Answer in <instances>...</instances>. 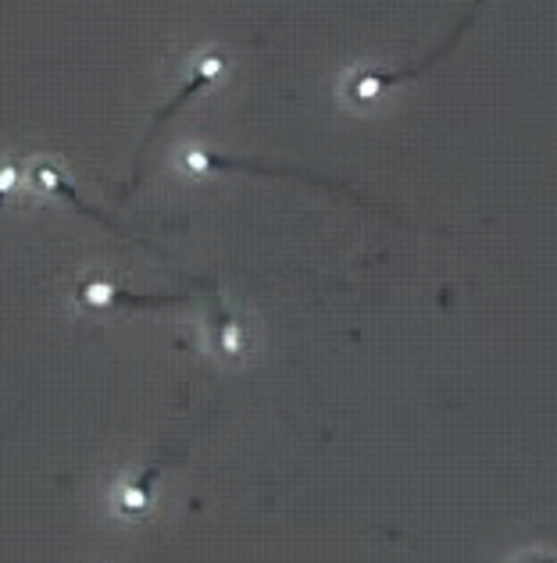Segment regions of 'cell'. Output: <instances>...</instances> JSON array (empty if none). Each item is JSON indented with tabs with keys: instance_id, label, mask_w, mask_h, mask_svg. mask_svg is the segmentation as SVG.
<instances>
[{
	"instance_id": "cell-3",
	"label": "cell",
	"mask_w": 557,
	"mask_h": 563,
	"mask_svg": "<svg viewBox=\"0 0 557 563\" xmlns=\"http://www.w3.org/2000/svg\"><path fill=\"white\" fill-rule=\"evenodd\" d=\"M33 183H36V189L51 192V197H62L68 207H76V211H79L83 218H94V221H100V225H108L111 232H119V235H129V240H136V235L129 232L119 218H111V214H105V211H94V207H86L83 197L76 192V186H72L68 175H65L62 168H54L51 161H40V165H33ZM136 243H140V240H136Z\"/></svg>"
},
{
	"instance_id": "cell-4",
	"label": "cell",
	"mask_w": 557,
	"mask_h": 563,
	"mask_svg": "<svg viewBox=\"0 0 557 563\" xmlns=\"http://www.w3.org/2000/svg\"><path fill=\"white\" fill-rule=\"evenodd\" d=\"M79 300L90 307H168V303H186L189 296H136L125 292L119 286H108V282H90V286L79 289Z\"/></svg>"
},
{
	"instance_id": "cell-5",
	"label": "cell",
	"mask_w": 557,
	"mask_h": 563,
	"mask_svg": "<svg viewBox=\"0 0 557 563\" xmlns=\"http://www.w3.org/2000/svg\"><path fill=\"white\" fill-rule=\"evenodd\" d=\"M211 343L215 350L222 353V357H243V343H240V324L232 314H226L222 310V300H218L215 292V310H211Z\"/></svg>"
},
{
	"instance_id": "cell-2",
	"label": "cell",
	"mask_w": 557,
	"mask_h": 563,
	"mask_svg": "<svg viewBox=\"0 0 557 563\" xmlns=\"http://www.w3.org/2000/svg\"><path fill=\"white\" fill-rule=\"evenodd\" d=\"M222 71H226V54H222V51L204 47V51L194 57V68H189V82L179 90V97L168 100L165 108H161V111L154 114V125H151V132H146L143 146L136 151V165H133V183H129V192H133V189L140 186V179H143V157H146V151H151V143H154L157 132L165 129L168 118H172L175 111H179V108H186V100H194L200 90H208L211 82H218V76H222Z\"/></svg>"
},
{
	"instance_id": "cell-7",
	"label": "cell",
	"mask_w": 557,
	"mask_h": 563,
	"mask_svg": "<svg viewBox=\"0 0 557 563\" xmlns=\"http://www.w3.org/2000/svg\"><path fill=\"white\" fill-rule=\"evenodd\" d=\"M19 165L14 161H0V211H4V203H8V197L14 192V186H19Z\"/></svg>"
},
{
	"instance_id": "cell-6",
	"label": "cell",
	"mask_w": 557,
	"mask_h": 563,
	"mask_svg": "<svg viewBox=\"0 0 557 563\" xmlns=\"http://www.w3.org/2000/svg\"><path fill=\"white\" fill-rule=\"evenodd\" d=\"M161 467H165L161 461H157V464H151V467H143L140 478L125 485V493H122V499H119V510H122V514H129V517H140V514L151 510V499H154V482H157Z\"/></svg>"
},
{
	"instance_id": "cell-1",
	"label": "cell",
	"mask_w": 557,
	"mask_h": 563,
	"mask_svg": "<svg viewBox=\"0 0 557 563\" xmlns=\"http://www.w3.org/2000/svg\"><path fill=\"white\" fill-rule=\"evenodd\" d=\"M479 4H487V0H476L472 11H465V14H461V22L447 33V40H439L436 47H433L429 54H425L418 65H412V68H397V71H386V68H361V71H350V76L343 79V97H347L350 103H369V100H375V97H383L386 90H393L397 82H412V79L425 76V71H429V68L439 62V57H447L454 47H458V40L468 33V25L476 22Z\"/></svg>"
}]
</instances>
